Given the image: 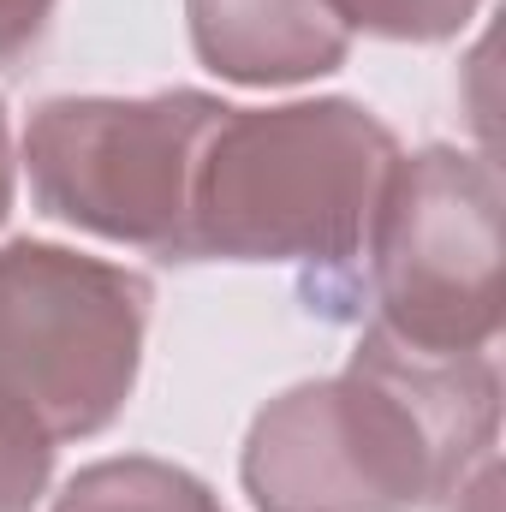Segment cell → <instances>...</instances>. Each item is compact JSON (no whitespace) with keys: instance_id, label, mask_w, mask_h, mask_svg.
<instances>
[{"instance_id":"obj_1","label":"cell","mask_w":506,"mask_h":512,"mask_svg":"<svg viewBox=\"0 0 506 512\" xmlns=\"http://www.w3.org/2000/svg\"><path fill=\"white\" fill-rule=\"evenodd\" d=\"M495 364L429 358L364 334L334 382L292 387L256 417L245 489L256 512H411L453 489L495 441Z\"/></svg>"},{"instance_id":"obj_2","label":"cell","mask_w":506,"mask_h":512,"mask_svg":"<svg viewBox=\"0 0 506 512\" xmlns=\"http://www.w3.org/2000/svg\"><path fill=\"white\" fill-rule=\"evenodd\" d=\"M393 131L352 102L227 108L191 191V256L340 262L370 239Z\"/></svg>"},{"instance_id":"obj_3","label":"cell","mask_w":506,"mask_h":512,"mask_svg":"<svg viewBox=\"0 0 506 512\" xmlns=\"http://www.w3.org/2000/svg\"><path fill=\"white\" fill-rule=\"evenodd\" d=\"M149 328V280L120 262L6 245L0 251V411L48 447L120 417Z\"/></svg>"},{"instance_id":"obj_4","label":"cell","mask_w":506,"mask_h":512,"mask_svg":"<svg viewBox=\"0 0 506 512\" xmlns=\"http://www.w3.org/2000/svg\"><path fill=\"white\" fill-rule=\"evenodd\" d=\"M227 102L173 90L143 102H42L24 131L30 191L54 221L137 251L191 256V191Z\"/></svg>"},{"instance_id":"obj_5","label":"cell","mask_w":506,"mask_h":512,"mask_svg":"<svg viewBox=\"0 0 506 512\" xmlns=\"http://www.w3.org/2000/svg\"><path fill=\"white\" fill-rule=\"evenodd\" d=\"M364 245L376 256V334L429 358H465L495 340L501 185L489 161L459 149L393 161Z\"/></svg>"},{"instance_id":"obj_6","label":"cell","mask_w":506,"mask_h":512,"mask_svg":"<svg viewBox=\"0 0 506 512\" xmlns=\"http://www.w3.org/2000/svg\"><path fill=\"white\" fill-rule=\"evenodd\" d=\"M191 42L233 84H298L334 72L352 30L328 0H191Z\"/></svg>"},{"instance_id":"obj_7","label":"cell","mask_w":506,"mask_h":512,"mask_svg":"<svg viewBox=\"0 0 506 512\" xmlns=\"http://www.w3.org/2000/svg\"><path fill=\"white\" fill-rule=\"evenodd\" d=\"M54 512H221V501L179 465L161 459H102L78 471Z\"/></svg>"},{"instance_id":"obj_8","label":"cell","mask_w":506,"mask_h":512,"mask_svg":"<svg viewBox=\"0 0 506 512\" xmlns=\"http://www.w3.org/2000/svg\"><path fill=\"white\" fill-rule=\"evenodd\" d=\"M328 6L346 18V30L364 24V30H376V36H399V42H435V36H453V30L477 12V0H328Z\"/></svg>"},{"instance_id":"obj_9","label":"cell","mask_w":506,"mask_h":512,"mask_svg":"<svg viewBox=\"0 0 506 512\" xmlns=\"http://www.w3.org/2000/svg\"><path fill=\"white\" fill-rule=\"evenodd\" d=\"M48 459H54V447L36 429H24L18 417L0 411V512H30L42 501Z\"/></svg>"},{"instance_id":"obj_10","label":"cell","mask_w":506,"mask_h":512,"mask_svg":"<svg viewBox=\"0 0 506 512\" xmlns=\"http://www.w3.org/2000/svg\"><path fill=\"white\" fill-rule=\"evenodd\" d=\"M54 0H0V60H18L48 30Z\"/></svg>"},{"instance_id":"obj_11","label":"cell","mask_w":506,"mask_h":512,"mask_svg":"<svg viewBox=\"0 0 506 512\" xmlns=\"http://www.w3.org/2000/svg\"><path fill=\"white\" fill-rule=\"evenodd\" d=\"M12 209V137H6V108H0V221Z\"/></svg>"}]
</instances>
